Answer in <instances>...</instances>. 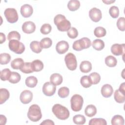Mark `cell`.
Returning <instances> with one entry per match:
<instances>
[{"label": "cell", "mask_w": 125, "mask_h": 125, "mask_svg": "<svg viewBox=\"0 0 125 125\" xmlns=\"http://www.w3.org/2000/svg\"><path fill=\"white\" fill-rule=\"evenodd\" d=\"M54 22L60 31H67L71 28L70 22L62 14H58L54 17Z\"/></svg>", "instance_id": "cell-1"}, {"label": "cell", "mask_w": 125, "mask_h": 125, "mask_svg": "<svg viewBox=\"0 0 125 125\" xmlns=\"http://www.w3.org/2000/svg\"><path fill=\"white\" fill-rule=\"evenodd\" d=\"M52 111L56 117L60 120H65L69 117L70 113L68 109L60 104H54L52 107Z\"/></svg>", "instance_id": "cell-2"}, {"label": "cell", "mask_w": 125, "mask_h": 125, "mask_svg": "<svg viewBox=\"0 0 125 125\" xmlns=\"http://www.w3.org/2000/svg\"><path fill=\"white\" fill-rule=\"evenodd\" d=\"M28 119L32 122H36L39 121L42 117V114L40 106L37 104H32L28 109L27 112Z\"/></svg>", "instance_id": "cell-3"}, {"label": "cell", "mask_w": 125, "mask_h": 125, "mask_svg": "<svg viewBox=\"0 0 125 125\" xmlns=\"http://www.w3.org/2000/svg\"><path fill=\"white\" fill-rule=\"evenodd\" d=\"M91 45V42L89 39L83 37L80 40L75 41L72 45L73 49L77 51H81L83 49L89 48Z\"/></svg>", "instance_id": "cell-4"}, {"label": "cell", "mask_w": 125, "mask_h": 125, "mask_svg": "<svg viewBox=\"0 0 125 125\" xmlns=\"http://www.w3.org/2000/svg\"><path fill=\"white\" fill-rule=\"evenodd\" d=\"M70 103L71 107L73 111L75 112L79 111L83 107V100L80 95L75 94L71 97Z\"/></svg>", "instance_id": "cell-5"}, {"label": "cell", "mask_w": 125, "mask_h": 125, "mask_svg": "<svg viewBox=\"0 0 125 125\" xmlns=\"http://www.w3.org/2000/svg\"><path fill=\"white\" fill-rule=\"evenodd\" d=\"M8 46L10 50L14 53L21 54L25 50L24 45L19 40H12L9 42Z\"/></svg>", "instance_id": "cell-6"}, {"label": "cell", "mask_w": 125, "mask_h": 125, "mask_svg": "<svg viewBox=\"0 0 125 125\" xmlns=\"http://www.w3.org/2000/svg\"><path fill=\"white\" fill-rule=\"evenodd\" d=\"M64 61L68 69L73 71L76 69L77 66V59L73 53H68L65 56Z\"/></svg>", "instance_id": "cell-7"}, {"label": "cell", "mask_w": 125, "mask_h": 125, "mask_svg": "<svg viewBox=\"0 0 125 125\" xmlns=\"http://www.w3.org/2000/svg\"><path fill=\"white\" fill-rule=\"evenodd\" d=\"M4 15L8 22L11 23L17 22L19 19L17 11L15 8H6L4 12Z\"/></svg>", "instance_id": "cell-8"}, {"label": "cell", "mask_w": 125, "mask_h": 125, "mask_svg": "<svg viewBox=\"0 0 125 125\" xmlns=\"http://www.w3.org/2000/svg\"><path fill=\"white\" fill-rule=\"evenodd\" d=\"M125 83H123L114 92V98L115 101L118 103H124L125 101Z\"/></svg>", "instance_id": "cell-9"}, {"label": "cell", "mask_w": 125, "mask_h": 125, "mask_svg": "<svg viewBox=\"0 0 125 125\" xmlns=\"http://www.w3.org/2000/svg\"><path fill=\"white\" fill-rule=\"evenodd\" d=\"M42 92L47 96H51L53 95L56 90V85H54L51 82L45 83L42 86Z\"/></svg>", "instance_id": "cell-10"}, {"label": "cell", "mask_w": 125, "mask_h": 125, "mask_svg": "<svg viewBox=\"0 0 125 125\" xmlns=\"http://www.w3.org/2000/svg\"><path fill=\"white\" fill-rule=\"evenodd\" d=\"M89 16L90 19L94 22H98L102 17L101 11L96 7L92 8L89 12Z\"/></svg>", "instance_id": "cell-11"}, {"label": "cell", "mask_w": 125, "mask_h": 125, "mask_svg": "<svg viewBox=\"0 0 125 125\" xmlns=\"http://www.w3.org/2000/svg\"><path fill=\"white\" fill-rule=\"evenodd\" d=\"M21 102L23 104H27L30 103L33 99V94L32 92L28 90H23L20 95Z\"/></svg>", "instance_id": "cell-12"}, {"label": "cell", "mask_w": 125, "mask_h": 125, "mask_svg": "<svg viewBox=\"0 0 125 125\" xmlns=\"http://www.w3.org/2000/svg\"><path fill=\"white\" fill-rule=\"evenodd\" d=\"M111 53L115 56H120L124 54L125 44L115 43L111 47Z\"/></svg>", "instance_id": "cell-13"}, {"label": "cell", "mask_w": 125, "mask_h": 125, "mask_svg": "<svg viewBox=\"0 0 125 125\" xmlns=\"http://www.w3.org/2000/svg\"><path fill=\"white\" fill-rule=\"evenodd\" d=\"M69 44L65 41H61L58 42L56 46V50L60 54H64L69 49Z\"/></svg>", "instance_id": "cell-14"}, {"label": "cell", "mask_w": 125, "mask_h": 125, "mask_svg": "<svg viewBox=\"0 0 125 125\" xmlns=\"http://www.w3.org/2000/svg\"><path fill=\"white\" fill-rule=\"evenodd\" d=\"M36 25L35 23L31 21L24 22L22 25V30L23 32L26 34H31L35 31Z\"/></svg>", "instance_id": "cell-15"}, {"label": "cell", "mask_w": 125, "mask_h": 125, "mask_svg": "<svg viewBox=\"0 0 125 125\" xmlns=\"http://www.w3.org/2000/svg\"><path fill=\"white\" fill-rule=\"evenodd\" d=\"M20 12L22 17L28 18L32 15L33 9L31 5L28 4H25L21 6Z\"/></svg>", "instance_id": "cell-16"}, {"label": "cell", "mask_w": 125, "mask_h": 125, "mask_svg": "<svg viewBox=\"0 0 125 125\" xmlns=\"http://www.w3.org/2000/svg\"><path fill=\"white\" fill-rule=\"evenodd\" d=\"M101 94L105 98H109L111 96L113 92L112 86L109 84H104L101 88Z\"/></svg>", "instance_id": "cell-17"}, {"label": "cell", "mask_w": 125, "mask_h": 125, "mask_svg": "<svg viewBox=\"0 0 125 125\" xmlns=\"http://www.w3.org/2000/svg\"><path fill=\"white\" fill-rule=\"evenodd\" d=\"M62 77L58 73H54L50 77V81L55 85H60L62 82Z\"/></svg>", "instance_id": "cell-18"}, {"label": "cell", "mask_w": 125, "mask_h": 125, "mask_svg": "<svg viewBox=\"0 0 125 125\" xmlns=\"http://www.w3.org/2000/svg\"><path fill=\"white\" fill-rule=\"evenodd\" d=\"M31 65L33 72H39L43 68V62L40 60H34L31 62Z\"/></svg>", "instance_id": "cell-19"}, {"label": "cell", "mask_w": 125, "mask_h": 125, "mask_svg": "<svg viewBox=\"0 0 125 125\" xmlns=\"http://www.w3.org/2000/svg\"><path fill=\"white\" fill-rule=\"evenodd\" d=\"M80 69L83 73H88L92 69V64L89 61H83L80 65Z\"/></svg>", "instance_id": "cell-20"}, {"label": "cell", "mask_w": 125, "mask_h": 125, "mask_svg": "<svg viewBox=\"0 0 125 125\" xmlns=\"http://www.w3.org/2000/svg\"><path fill=\"white\" fill-rule=\"evenodd\" d=\"M97 113V108L93 104L88 105L84 109V113L87 117H92L95 115Z\"/></svg>", "instance_id": "cell-21"}, {"label": "cell", "mask_w": 125, "mask_h": 125, "mask_svg": "<svg viewBox=\"0 0 125 125\" xmlns=\"http://www.w3.org/2000/svg\"><path fill=\"white\" fill-rule=\"evenodd\" d=\"M10 96L9 92L6 88L0 89V104H2L7 101Z\"/></svg>", "instance_id": "cell-22"}, {"label": "cell", "mask_w": 125, "mask_h": 125, "mask_svg": "<svg viewBox=\"0 0 125 125\" xmlns=\"http://www.w3.org/2000/svg\"><path fill=\"white\" fill-rule=\"evenodd\" d=\"M24 63V62L21 58H16L12 61L11 66L14 69H20Z\"/></svg>", "instance_id": "cell-23"}, {"label": "cell", "mask_w": 125, "mask_h": 125, "mask_svg": "<svg viewBox=\"0 0 125 125\" xmlns=\"http://www.w3.org/2000/svg\"><path fill=\"white\" fill-rule=\"evenodd\" d=\"M25 84L27 86L31 88L34 87L36 86L38 83V80L36 77L31 76L28 77L25 79Z\"/></svg>", "instance_id": "cell-24"}, {"label": "cell", "mask_w": 125, "mask_h": 125, "mask_svg": "<svg viewBox=\"0 0 125 125\" xmlns=\"http://www.w3.org/2000/svg\"><path fill=\"white\" fill-rule=\"evenodd\" d=\"M80 6V2L77 0H71L68 1L67 8L71 11H74L78 10Z\"/></svg>", "instance_id": "cell-25"}, {"label": "cell", "mask_w": 125, "mask_h": 125, "mask_svg": "<svg viewBox=\"0 0 125 125\" xmlns=\"http://www.w3.org/2000/svg\"><path fill=\"white\" fill-rule=\"evenodd\" d=\"M92 46L95 50L100 51L104 47V43L102 40L96 39L93 41Z\"/></svg>", "instance_id": "cell-26"}, {"label": "cell", "mask_w": 125, "mask_h": 125, "mask_svg": "<svg viewBox=\"0 0 125 125\" xmlns=\"http://www.w3.org/2000/svg\"><path fill=\"white\" fill-rule=\"evenodd\" d=\"M104 61L106 65L110 67L115 66L117 63V61L116 58L111 55L107 56L105 58Z\"/></svg>", "instance_id": "cell-27"}, {"label": "cell", "mask_w": 125, "mask_h": 125, "mask_svg": "<svg viewBox=\"0 0 125 125\" xmlns=\"http://www.w3.org/2000/svg\"><path fill=\"white\" fill-rule=\"evenodd\" d=\"M111 122L112 125H124L125 120L121 115H116L112 117Z\"/></svg>", "instance_id": "cell-28"}, {"label": "cell", "mask_w": 125, "mask_h": 125, "mask_svg": "<svg viewBox=\"0 0 125 125\" xmlns=\"http://www.w3.org/2000/svg\"><path fill=\"white\" fill-rule=\"evenodd\" d=\"M30 47L31 50L36 53H39L42 50L40 42L37 41H32L30 44Z\"/></svg>", "instance_id": "cell-29"}, {"label": "cell", "mask_w": 125, "mask_h": 125, "mask_svg": "<svg viewBox=\"0 0 125 125\" xmlns=\"http://www.w3.org/2000/svg\"><path fill=\"white\" fill-rule=\"evenodd\" d=\"M106 31L105 28L101 26H98L95 28L94 30V35L98 38L103 37L105 36Z\"/></svg>", "instance_id": "cell-30"}, {"label": "cell", "mask_w": 125, "mask_h": 125, "mask_svg": "<svg viewBox=\"0 0 125 125\" xmlns=\"http://www.w3.org/2000/svg\"><path fill=\"white\" fill-rule=\"evenodd\" d=\"M73 121L76 125H83L85 123L86 119L83 115L78 114L73 117Z\"/></svg>", "instance_id": "cell-31"}, {"label": "cell", "mask_w": 125, "mask_h": 125, "mask_svg": "<svg viewBox=\"0 0 125 125\" xmlns=\"http://www.w3.org/2000/svg\"><path fill=\"white\" fill-rule=\"evenodd\" d=\"M40 43L42 48H48L51 46L52 44V41L49 38L47 37L42 39Z\"/></svg>", "instance_id": "cell-32"}, {"label": "cell", "mask_w": 125, "mask_h": 125, "mask_svg": "<svg viewBox=\"0 0 125 125\" xmlns=\"http://www.w3.org/2000/svg\"><path fill=\"white\" fill-rule=\"evenodd\" d=\"M107 123L103 118H93L89 122V125H106Z\"/></svg>", "instance_id": "cell-33"}, {"label": "cell", "mask_w": 125, "mask_h": 125, "mask_svg": "<svg viewBox=\"0 0 125 125\" xmlns=\"http://www.w3.org/2000/svg\"><path fill=\"white\" fill-rule=\"evenodd\" d=\"M11 72L9 68H5L2 69L0 71V79L3 81H5L8 80L11 75Z\"/></svg>", "instance_id": "cell-34"}, {"label": "cell", "mask_w": 125, "mask_h": 125, "mask_svg": "<svg viewBox=\"0 0 125 125\" xmlns=\"http://www.w3.org/2000/svg\"><path fill=\"white\" fill-rule=\"evenodd\" d=\"M21 75L16 72H12L8 81L10 83H16L21 80Z\"/></svg>", "instance_id": "cell-35"}, {"label": "cell", "mask_w": 125, "mask_h": 125, "mask_svg": "<svg viewBox=\"0 0 125 125\" xmlns=\"http://www.w3.org/2000/svg\"><path fill=\"white\" fill-rule=\"evenodd\" d=\"M92 84H96L98 83L101 80V76L100 74L97 72H93L89 76Z\"/></svg>", "instance_id": "cell-36"}, {"label": "cell", "mask_w": 125, "mask_h": 125, "mask_svg": "<svg viewBox=\"0 0 125 125\" xmlns=\"http://www.w3.org/2000/svg\"><path fill=\"white\" fill-rule=\"evenodd\" d=\"M80 83L81 85L85 88H88L92 85L91 82L88 76H83L80 80Z\"/></svg>", "instance_id": "cell-37"}, {"label": "cell", "mask_w": 125, "mask_h": 125, "mask_svg": "<svg viewBox=\"0 0 125 125\" xmlns=\"http://www.w3.org/2000/svg\"><path fill=\"white\" fill-rule=\"evenodd\" d=\"M22 72L25 74H29L33 72V71L32 69L31 62H25L22 65V66L20 69Z\"/></svg>", "instance_id": "cell-38"}, {"label": "cell", "mask_w": 125, "mask_h": 125, "mask_svg": "<svg viewBox=\"0 0 125 125\" xmlns=\"http://www.w3.org/2000/svg\"><path fill=\"white\" fill-rule=\"evenodd\" d=\"M11 60L10 55L6 53L0 54V63L1 64H6Z\"/></svg>", "instance_id": "cell-39"}, {"label": "cell", "mask_w": 125, "mask_h": 125, "mask_svg": "<svg viewBox=\"0 0 125 125\" xmlns=\"http://www.w3.org/2000/svg\"><path fill=\"white\" fill-rule=\"evenodd\" d=\"M69 94V89L68 87L63 86L61 87L58 92V94L60 98H64L67 97Z\"/></svg>", "instance_id": "cell-40"}, {"label": "cell", "mask_w": 125, "mask_h": 125, "mask_svg": "<svg viewBox=\"0 0 125 125\" xmlns=\"http://www.w3.org/2000/svg\"><path fill=\"white\" fill-rule=\"evenodd\" d=\"M109 13L112 18H117L119 15V9L118 7L112 6L109 8Z\"/></svg>", "instance_id": "cell-41"}, {"label": "cell", "mask_w": 125, "mask_h": 125, "mask_svg": "<svg viewBox=\"0 0 125 125\" xmlns=\"http://www.w3.org/2000/svg\"><path fill=\"white\" fill-rule=\"evenodd\" d=\"M21 39V35L20 33L16 31H13L9 32L7 36V39L10 41L12 40H20Z\"/></svg>", "instance_id": "cell-42"}, {"label": "cell", "mask_w": 125, "mask_h": 125, "mask_svg": "<svg viewBox=\"0 0 125 125\" xmlns=\"http://www.w3.org/2000/svg\"><path fill=\"white\" fill-rule=\"evenodd\" d=\"M52 29L51 26L48 23L43 24L41 27L40 31L41 33L43 35H47L49 34Z\"/></svg>", "instance_id": "cell-43"}, {"label": "cell", "mask_w": 125, "mask_h": 125, "mask_svg": "<svg viewBox=\"0 0 125 125\" xmlns=\"http://www.w3.org/2000/svg\"><path fill=\"white\" fill-rule=\"evenodd\" d=\"M117 26L122 31L125 30V18L124 17H120L118 19L117 21Z\"/></svg>", "instance_id": "cell-44"}, {"label": "cell", "mask_w": 125, "mask_h": 125, "mask_svg": "<svg viewBox=\"0 0 125 125\" xmlns=\"http://www.w3.org/2000/svg\"><path fill=\"white\" fill-rule=\"evenodd\" d=\"M67 35L71 39H75L77 37L78 35V31L75 27H71L67 31Z\"/></svg>", "instance_id": "cell-45"}, {"label": "cell", "mask_w": 125, "mask_h": 125, "mask_svg": "<svg viewBox=\"0 0 125 125\" xmlns=\"http://www.w3.org/2000/svg\"><path fill=\"white\" fill-rule=\"evenodd\" d=\"M55 124L53 122V121H52V120H49V119H47V120H45L44 121H43L42 123H41V125H54Z\"/></svg>", "instance_id": "cell-46"}, {"label": "cell", "mask_w": 125, "mask_h": 125, "mask_svg": "<svg viewBox=\"0 0 125 125\" xmlns=\"http://www.w3.org/2000/svg\"><path fill=\"white\" fill-rule=\"evenodd\" d=\"M6 123V118L3 115H0V124L1 125H4Z\"/></svg>", "instance_id": "cell-47"}, {"label": "cell", "mask_w": 125, "mask_h": 125, "mask_svg": "<svg viewBox=\"0 0 125 125\" xmlns=\"http://www.w3.org/2000/svg\"><path fill=\"white\" fill-rule=\"evenodd\" d=\"M0 43L2 44L3 42H4L6 40V37L4 33L1 32L0 33Z\"/></svg>", "instance_id": "cell-48"}, {"label": "cell", "mask_w": 125, "mask_h": 125, "mask_svg": "<svg viewBox=\"0 0 125 125\" xmlns=\"http://www.w3.org/2000/svg\"><path fill=\"white\" fill-rule=\"evenodd\" d=\"M103 1L104 2V3H105V4H111V3H113V2H114L115 1V0H105V1H104V0H103Z\"/></svg>", "instance_id": "cell-49"}]
</instances>
